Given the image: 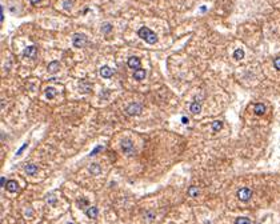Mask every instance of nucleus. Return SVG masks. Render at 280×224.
Masks as SVG:
<instances>
[{"label": "nucleus", "instance_id": "15", "mask_svg": "<svg viewBox=\"0 0 280 224\" xmlns=\"http://www.w3.org/2000/svg\"><path fill=\"white\" fill-rule=\"evenodd\" d=\"M189 109H191L192 114L199 115L200 111H201V105H200V103H198V102H193V103H191V105H189Z\"/></svg>", "mask_w": 280, "mask_h": 224}, {"label": "nucleus", "instance_id": "19", "mask_svg": "<svg viewBox=\"0 0 280 224\" xmlns=\"http://www.w3.org/2000/svg\"><path fill=\"white\" fill-rule=\"evenodd\" d=\"M211 128H212V130H214L215 132L220 131L221 128H223V123H221L220 120H215V121H212V124H211Z\"/></svg>", "mask_w": 280, "mask_h": 224}, {"label": "nucleus", "instance_id": "28", "mask_svg": "<svg viewBox=\"0 0 280 224\" xmlns=\"http://www.w3.org/2000/svg\"><path fill=\"white\" fill-rule=\"evenodd\" d=\"M47 201H48V203H51V204H53L55 201H56V198H55L53 195H51V198H48V200H47Z\"/></svg>", "mask_w": 280, "mask_h": 224}, {"label": "nucleus", "instance_id": "9", "mask_svg": "<svg viewBox=\"0 0 280 224\" xmlns=\"http://www.w3.org/2000/svg\"><path fill=\"white\" fill-rule=\"evenodd\" d=\"M36 52H37V49H36V47H35V46H30V47H27V48L24 49V52H23V55L25 56V58H35V55H36Z\"/></svg>", "mask_w": 280, "mask_h": 224}, {"label": "nucleus", "instance_id": "1", "mask_svg": "<svg viewBox=\"0 0 280 224\" xmlns=\"http://www.w3.org/2000/svg\"><path fill=\"white\" fill-rule=\"evenodd\" d=\"M137 35L139 37H142L143 40H145L148 44H155L156 42H158V36H156V33L154 31H151L149 28L147 27H142L140 30L137 31Z\"/></svg>", "mask_w": 280, "mask_h": 224}, {"label": "nucleus", "instance_id": "11", "mask_svg": "<svg viewBox=\"0 0 280 224\" xmlns=\"http://www.w3.org/2000/svg\"><path fill=\"white\" fill-rule=\"evenodd\" d=\"M60 70V63L59 61H51V63L48 64V72L49 74H56V72H58Z\"/></svg>", "mask_w": 280, "mask_h": 224}, {"label": "nucleus", "instance_id": "30", "mask_svg": "<svg viewBox=\"0 0 280 224\" xmlns=\"http://www.w3.org/2000/svg\"><path fill=\"white\" fill-rule=\"evenodd\" d=\"M30 2H31V4L35 5V4H37L39 2H42V0H30Z\"/></svg>", "mask_w": 280, "mask_h": 224}, {"label": "nucleus", "instance_id": "32", "mask_svg": "<svg viewBox=\"0 0 280 224\" xmlns=\"http://www.w3.org/2000/svg\"><path fill=\"white\" fill-rule=\"evenodd\" d=\"M182 121L184 123V124H186V123H188V119H187V117H183V119H182Z\"/></svg>", "mask_w": 280, "mask_h": 224}, {"label": "nucleus", "instance_id": "26", "mask_svg": "<svg viewBox=\"0 0 280 224\" xmlns=\"http://www.w3.org/2000/svg\"><path fill=\"white\" fill-rule=\"evenodd\" d=\"M144 216H145V217H147V219H148V220H152V219H154V217H155V215L152 214V212H147V214H145Z\"/></svg>", "mask_w": 280, "mask_h": 224}, {"label": "nucleus", "instance_id": "20", "mask_svg": "<svg viewBox=\"0 0 280 224\" xmlns=\"http://www.w3.org/2000/svg\"><path fill=\"white\" fill-rule=\"evenodd\" d=\"M233 58L236 59V60H242V59L244 58V51H243V49H240V48L236 49V51L233 52Z\"/></svg>", "mask_w": 280, "mask_h": 224}, {"label": "nucleus", "instance_id": "3", "mask_svg": "<svg viewBox=\"0 0 280 224\" xmlns=\"http://www.w3.org/2000/svg\"><path fill=\"white\" fill-rule=\"evenodd\" d=\"M142 111H143V107H142V104H139V103H131V104H128V107L126 108V112L131 116H139L142 114Z\"/></svg>", "mask_w": 280, "mask_h": 224}, {"label": "nucleus", "instance_id": "6", "mask_svg": "<svg viewBox=\"0 0 280 224\" xmlns=\"http://www.w3.org/2000/svg\"><path fill=\"white\" fill-rule=\"evenodd\" d=\"M114 75V70L111 68V67L108 65H103L102 68H100V76L104 77V79H109V77Z\"/></svg>", "mask_w": 280, "mask_h": 224}, {"label": "nucleus", "instance_id": "23", "mask_svg": "<svg viewBox=\"0 0 280 224\" xmlns=\"http://www.w3.org/2000/svg\"><path fill=\"white\" fill-rule=\"evenodd\" d=\"M100 151H103V145H98V147H96V148H95V149L92 151V152H91V156H95V155H96V154H99V152H100Z\"/></svg>", "mask_w": 280, "mask_h": 224}, {"label": "nucleus", "instance_id": "24", "mask_svg": "<svg viewBox=\"0 0 280 224\" xmlns=\"http://www.w3.org/2000/svg\"><path fill=\"white\" fill-rule=\"evenodd\" d=\"M273 65H275V68L277 71H280V56H277V58L273 60Z\"/></svg>", "mask_w": 280, "mask_h": 224}, {"label": "nucleus", "instance_id": "12", "mask_svg": "<svg viewBox=\"0 0 280 224\" xmlns=\"http://www.w3.org/2000/svg\"><path fill=\"white\" fill-rule=\"evenodd\" d=\"M86 214L88 217H91V219H96L98 215H99V211L96 207H89V208L86 211Z\"/></svg>", "mask_w": 280, "mask_h": 224}, {"label": "nucleus", "instance_id": "31", "mask_svg": "<svg viewBox=\"0 0 280 224\" xmlns=\"http://www.w3.org/2000/svg\"><path fill=\"white\" fill-rule=\"evenodd\" d=\"M2 186L5 187V177H2Z\"/></svg>", "mask_w": 280, "mask_h": 224}, {"label": "nucleus", "instance_id": "13", "mask_svg": "<svg viewBox=\"0 0 280 224\" xmlns=\"http://www.w3.org/2000/svg\"><path fill=\"white\" fill-rule=\"evenodd\" d=\"M24 171H25L27 175H35V173L37 172V165H35V164H27V165L24 167Z\"/></svg>", "mask_w": 280, "mask_h": 224}, {"label": "nucleus", "instance_id": "17", "mask_svg": "<svg viewBox=\"0 0 280 224\" xmlns=\"http://www.w3.org/2000/svg\"><path fill=\"white\" fill-rule=\"evenodd\" d=\"M199 187H196V186H191L188 188V196H191V198H196V196L199 195Z\"/></svg>", "mask_w": 280, "mask_h": 224}, {"label": "nucleus", "instance_id": "16", "mask_svg": "<svg viewBox=\"0 0 280 224\" xmlns=\"http://www.w3.org/2000/svg\"><path fill=\"white\" fill-rule=\"evenodd\" d=\"M56 93H58V91H56L53 87H48L46 89V98L47 99H53L56 96Z\"/></svg>", "mask_w": 280, "mask_h": 224}, {"label": "nucleus", "instance_id": "18", "mask_svg": "<svg viewBox=\"0 0 280 224\" xmlns=\"http://www.w3.org/2000/svg\"><path fill=\"white\" fill-rule=\"evenodd\" d=\"M100 171H102V168H100V165L98 163H93L89 165V172H91L92 175H98V173H100Z\"/></svg>", "mask_w": 280, "mask_h": 224}, {"label": "nucleus", "instance_id": "8", "mask_svg": "<svg viewBox=\"0 0 280 224\" xmlns=\"http://www.w3.org/2000/svg\"><path fill=\"white\" fill-rule=\"evenodd\" d=\"M5 188H7V191H9V192H16V191H19V184L15 180H9L5 184Z\"/></svg>", "mask_w": 280, "mask_h": 224}, {"label": "nucleus", "instance_id": "14", "mask_svg": "<svg viewBox=\"0 0 280 224\" xmlns=\"http://www.w3.org/2000/svg\"><path fill=\"white\" fill-rule=\"evenodd\" d=\"M145 71L144 70H136L135 72H133V77H135V80L137 81H142L143 79H145Z\"/></svg>", "mask_w": 280, "mask_h": 224}, {"label": "nucleus", "instance_id": "29", "mask_svg": "<svg viewBox=\"0 0 280 224\" xmlns=\"http://www.w3.org/2000/svg\"><path fill=\"white\" fill-rule=\"evenodd\" d=\"M0 11H2V12H0V20L3 21L4 20V8L2 7V9H0Z\"/></svg>", "mask_w": 280, "mask_h": 224}, {"label": "nucleus", "instance_id": "7", "mask_svg": "<svg viewBox=\"0 0 280 224\" xmlns=\"http://www.w3.org/2000/svg\"><path fill=\"white\" fill-rule=\"evenodd\" d=\"M128 67L132 70H140V59L136 58V56H131L130 59H128Z\"/></svg>", "mask_w": 280, "mask_h": 224}, {"label": "nucleus", "instance_id": "4", "mask_svg": "<svg viewBox=\"0 0 280 224\" xmlns=\"http://www.w3.org/2000/svg\"><path fill=\"white\" fill-rule=\"evenodd\" d=\"M121 149L126 155H132L133 152H135V144L132 143V140L124 139L121 142Z\"/></svg>", "mask_w": 280, "mask_h": 224}, {"label": "nucleus", "instance_id": "2", "mask_svg": "<svg viewBox=\"0 0 280 224\" xmlns=\"http://www.w3.org/2000/svg\"><path fill=\"white\" fill-rule=\"evenodd\" d=\"M87 43H88V39L84 33H75V35L72 36V44H74L76 48H81L86 46Z\"/></svg>", "mask_w": 280, "mask_h": 224}, {"label": "nucleus", "instance_id": "5", "mask_svg": "<svg viewBox=\"0 0 280 224\" xmlns=\"http://www.w3.org/2000/svg\"><path fill=\"white\" fill-rule=\"evenodd\" d=\"M238 198H239V200H242V201H248L251 198H252V191L249 188H240L239 191H238Z\"/></svg>", "mask_w": 280, "mask_h": 224}, {"label": "nucleus", "instance_id": "27", "mask_svg": "<svg viewBox=\"0 0 280 224\" xmlns=\"http://www.w3.org/2000/svg\"><path fill=\"white\" fill-rule=\"evenodd\" d=\"M63 5H64V8H65V9H70L72 4H71V2H70V0H65V2H64V4H63Z\"/></svg>", "mask_w": 280, "mask_h": 224}, {"label": "nucleus", "instance_id": "10", "mask_svg": "<svg viewBox=\"0 0 280 224\" xmlns=\"http://www.w3.org/2000/svg\"><path fill=\"white\" fill-rule=\"evenodd\" d=\"M254 112H255V115H257V116L264 115V112H266V105L263 104V103H257V104H255Z\"/></svg>", "mask_w": 280, "mask_h": 224}, {"label": "nucleus", "instance_id": "21", "mask_svg": "<svg viewBox=\"0 0 280 224\" xmlns=\"http://www.w3.org/2000/svg\"><path fill=\"white\" fill-rule=\"evenodd\" d=\"M235 224H251V220L248 217H239Z\"/></svg>", "mask_w": 280, "mask_h": 224}, {"label": "nucleus", "instance_id": "22", "mask_svg": "<svg viewBox=\"0 0 280 224\" xmlns=\"http://www.w3.org/2000/svg\"><path fill=\"white\" fill-rule=\"evenodd\" d=\"M102 31H103L104 33H109V32L112 31V25H111L109 23H105V24H103V27H102Z\"/></svg>", "mask_w": 280, "mask_h": 224}, {"label": "nucleus", "instance_id": "25", "mask_svg": "<svg viewBox=\"0 0 280 224\" xmlns=\"http://www.w3.org/2000/svg\"><path fill=\"white\" fill-rule=\"evenodd\" d=\"M27 145H28L27 143H25V144H23V145H21V147H20V149L18 151V152H16V155H21V154H23V151H24V149L27 148Z\"/></svg>", "mask_w": 280, "mask_h": 224}]
</instances>
